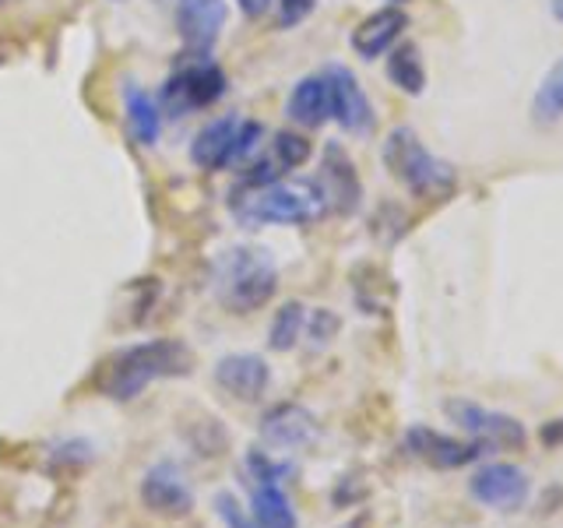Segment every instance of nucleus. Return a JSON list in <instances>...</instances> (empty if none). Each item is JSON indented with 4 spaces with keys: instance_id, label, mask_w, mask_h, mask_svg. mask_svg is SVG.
I'll return each mask as SVG.
<instances>
[{
    "instance_id": "nucleus-1",
    "label": "nucleus",
    "mask_w": 563,
    "mask_h": 528,
    "mask_svg": "<svg viewBox=\"0 0 563 528\" xmlns=\"http://www.w3.org/2000/svg\"><path fill=\"white\" fill-rule=\"evenodd\" d=\"M194 370V352L176 339H152L113 352L110 360L99 366V392L113 402L137 398L152 381L187 377Z\"/></svg>"
},
{
    "instance_id": "nucleus-2",
    "label": "nucleus",
    "mask_w": 563,
    "mask_h": 528,
    "mask_svg": "<svg viewBox=\"0 0 563 528\" xmlns=\"http://www.w3.org/2000/svg\"><path fill=\"white\" fill-rule=\"evenodd\" d=\"M229 208H233L236 222L246 229L307 226L328 216L324 190L317 187V180H278L261 190L243 187V198H233Z\"/></svg>"
},
{
    "instance_id": "nucleus-3",
    "label": "nucleus",
    "mask_w": 563,
    "mask_h": 528,
    "mask_svg": "<svg viewBox=\"0 0 563 528\" xmlns=\"http://www.w3.org/2000/svg\"><path fill=\"white\" fill-rule=\"evenodd\" d=\"M384 166L395 180L427 201H448L457 190V169L448 158L433 155L412 128H395L384 141Z\"/></svg>"
},
{
    "instance_id": "nucleus-4",
    "label": "nucleus",
    "mask_w": 563,
    "mask_h": 528,
    "mask_svg": "<svg viewBox=\"0 0 563 528\" xmlns=\"http://www.w3.org/2000/svg\"><path fill=\"white\" fill-rule=\"evenodd\" d=\"M211 289L222 299V307L233 314H254L275 296L278 268L272 254L261 251V246H229L216 261Z\"/></svg>"
},
{
    "instance_id": "nucleus-5",
    "label": "nucleus",
    "mask_w": 563,
    "mask_h": 528,
    "mask_svg": "<svg viewBox=\"0 0 563 528\" xmlns=\"http://www.w3.org/2000/svg\"><path fill=\"white\" fill-rule=\"evenodd\" d=\"M444 413L451 416L454 427L468 433V440H475L486 454L489 451H521L528 444V430L521 419L497 413V409H486L479 402L451 398V402H444Z\"/></svg>"
},
{
    "instance_id": "nucleus-6",
    "label": "nucleus",
    "mask_w": 563,
    "mask_h": 528,
    "mask_svg": "<svg viewBox=\"0 0 563 528\" xmlns=\"http://www.w3.org/2000/svg\"><path fill=\"white\" fill-rule=\"evenodd\" d=\"M225 96V70L208 61L198 57L194 64L180 67L176 75H169L163 96H158V110L184 117L190 110H205V106H216Z\"/></svg>"
},
{
    "instance_id": "nucleus-7",
    "label": "nucleus",
    "mask_w": 563,
    "mask_h": 528,
    "mask_svg": "<svg viewBox=\"0 0 563 528\" xmlns=\"http://www.w3.org/2000/svg\"><path fill=\"white\" fill-rule=\"evenodd\" d=\"M468 493L489 510H500V515H518V510L528 504L532 480H528V472L521 465L489 462L483 469H475V475L468 480Z\"/></svg>"
},
{
    "instance_id": "nucleus-8",
    "label": "nucleus",
    "mask_w": 563,
    "mask_h": 528,
    "mask_svg": "<svg viewBox=\"0 0 563 528\" xmlns=\"http://www.w3.org/2000/svg\"><path fill=\"white\" fill-rule=\"evenodd\" d=\"M321 75L328 81V96H331V120H339V128L356 138L374 134V123H377L374 102L366 99L360 78L342 64L324 67Z\"/></svg>"
},
{
    "instance_id": "nucleus-9",
    "label": "nucleus",
    "mask_w": 563,
    "mask_h": 528,
    "mask_svg": "<svg viewBox=\"0 0 563 528\" xmlns=\"http://www.w3.org/2000/svg\"><path fill=\"white\" fill-rule=\"evenodd\" d=\"M405 451H409L416 462L430 465V469H440V472H451V469H465L472 462H479L486 454L475 440H457V437H448L433 427H412L405 430Z\"/></svg>"
},
{
    "instance_id": "nucleus-10",
    "label": "nucleus",
    "mask_w": 563,
    "mask_h": 528,
    "mask_svg": "<svg viewBox=\"0 0 563 528\" xmlns=\"http://www.w3.org/2000/svg\"><path fill=\"white\" fill-rule=\"evenodd\" d=\"M261 440L264 448L272 451H299V448H310L317 437H321V422L310 409L296 402H278L272 405L268 413L261 416Z\"/></svg>"
},
{
    "instance_id": "nucleus-11",
    "label": "nucleus",
    "mask_w": 563,
    "mask_h": 528,
    "mask_svg": "<svg viewBox=\"0 0 563 528\" xmlns=\"http://www.w3.org/2000/svg\"><path fill=\"white\" fill-rule=\"evenodd\" d=\"M141 504L158 518H187L194 510V490L176 462H158L141 480Z\"/></svg>"
},
{
    "instance_id": "nucleus-12",
    "label": "nucleus",
    "mask_w": 563,
    "mask_h": 528,
    "mask_svg": "<svg viewBox=\"0 0 563 528\" xmlns=\"http://www.w3.org/2000/svg\"><path fill=\"white\" fill-rule=\"evenodd\" d=\"M317 187L324 190L328 211H334V216H352V211L360 208V198H363L360 173H356V163H352L349 152L339 145V141H328Z\"/></svg>"
},
{
    "instance_id": "nucleus-13",
    "label": "nucleus",
    "mask_w": 563,
    "mask_h": 528,
    "mask_svg": "<svg viewBox=\"0 0 563 528\" xmlns=\"http://www.w3.org/2000/svg\"><path fill=\"white\" fill-rule=\"evenodd\" d=\"M216 384L240 402H257L272 384V370L257 352H229L216 363Z\"/></svg>"
},
{
    "instance_id": "nucleus-14",
    "label": "nucleus",
    "mask_w": 563,
    "mask_h": 528,
    "mask_svg": "<svg viewBox=\"0 0 563 528\" xmlns=\"http://www.w3.org/2000/svg\"><path fill=\"white\" fill-rule=\"evenodd\" d=\"M225 25V4L222 0H180L176 8V29L190 53L208 57V50L216 46L219 32Z\"/></svg>"
},
{
    "instance_id": "nucleus-15",
    "label": "nucleus",
    "mask_w": 563,
    "mask_h": 528,
    "mask_svg": "<svg viewBox=\"0 0 563 528\" xmlns=\"http://www.w3.org/2000/svg\"><path fill=\"white\" fill-rule=\"evenodd\" d=\"M405 29H409V14H405L401 8L387 4L374 14H366L363 22L352 29V50H356L363 61H377L398 43V35Z\"/></svg>"
},
{
    "instance_id": "nucleus-16",
    "label": "nucleus",
    "mask_w": 563,
    "mask_h": 528,
    "mask_svg": "<svg viewBox=\"0 0 563 528\" xmlns=\"http://www.w3.org/2000/svg\"><path fill=\"white\" fill-rule=\"evenodd\" d=\"M236 128H240V117H219V120L205 123V128L194 134V141H190L194 166H201L208 173L225 169L229 166V155H233Z\"/></svg>"
},
{
    "instance_id": "nucleus-17",
    "label": "nucleus",
    "mask_w": 563,
    "mask_h": 528,
    "mask_svg": "<svg viewBox=\"0 0 563 528\" xmlns=\"http://www.w3.org/2000/svg\"><path fill=\"white\" fill-rule=\"evenodd\" d=\"M286 113L299 128H321L324 120H331V96H328L324 75L299 78L286 99Z\"/></svg>"
},
{
    "instance_id": "nucleus-18",
    "label": "nucleus",
    "mask_w": 563,
    "mask_h": 528,
    "mask_svg": "<svg viewBox=\"0 0 563 528\" xmlns=\"http://www.w3.org/2000/svg\"><path fill=\"white\" fill-rule=\"evenodd\" d=\"M123 117H128V128L137 138V145H155L158 131H163V110L137 81L123 85Z\"/></svg>"
},
{
    "instance_id": "nucleus-19",
    "label": "nucleus",
    "mask_w": 563,
    "mask_h": 528,
    "mask_svg": "<svg viewBox=\"0 0 563 528\" xmlns=\"http://www.w3.org/2000/svg\"><path fill=\"white\" fill-rule=\"evenodd\" d=\"M251 518L261 528H296V510L275 483H251Z\"/></svg>"
},
{
    "instance_id": "nucleus-20",
    "label": "nucleus",
    "mask_w": 563,
    "mask_h": 528,
    "mask_svg": "<svg viewBox=\"0 0 563 528\" xmlns=\"http://www.w3.org/2000/svg\"><path fill=\"white\" fill-rule=\"evenodd\" d=\"M387 78H391L405 96H422L427 88V67L412 43H401L387 50Z\"/></svg>"
},
{
    "instance_id": "nucleus-21",
    "label": "nucleus",
    "mask_w": 563,
    "mask_h": 528,
    "mask_svg": "<svg viewBox=\"0 0 563 528\" xmlns=\"http://www.w3.org/2000/svg\"><path fill=\"white\" fill-rule=\"evenodd\" d=\"M303 328H307V307L289 299V304H282L272 317V328H268V345L275 352H292L303 339Z\"/></svg>"
},
{
    "instance_id": "nucleus-22",
    "label": "nucleus",
    "mask_w": 563,
    "mask_h": 528,
    "mask_svg": "<svg viewBox=\"0 0 563 528\" xmlns=\"http://www.w3.org/2000/svg\"><path fill=\"white\" fill-rule=\"evenodd\" d=\"M532 120L536 123H556V120H563V61L542 78L539 92L532 96Z\"/></svg>"
},
{
    "instance_id": "nucleus-23",
    "label": "nucleus",
    "mask_w": 563,
    "mask_h": 528,
    "mask_svg": "<svg viewBox=\"0 0 563 528\" xmlns=\"http://www.w3.org/2000/svg\"><path fill=\"white\" fill-rule=\"evenodd\" d=\"M243 469H246V483H275V486H282L292 475V465L289 462H278L275 454L261 451V448L246 451Z\"/></svg>"
},
{
    "instance_id": "nucleus-24",
    "label": "nucleus",
    "mask_w": 563,
    "mask_h": 528,
    "mask_svg": "<svg viewBox=\"0 0 563 528\" xmlns=\"http://www.w3.org/2000/svg\"><path fill=\"white\" fill-rule=\"evenodd\" d=\"M313 145H310V138L307 134H299V131H278L275 141H272V155L278 158V166L292 173L299 169L310 158Z\"/></svg>"
},
{
    "instance_id": "nucleus-25",
    "label": "nucleus",
    "mask_w": 563,
    "mask_h": 528,
    "mask_svg": "<svg viewBox=\"0 0 563 528\" xmlns=\"http://www.w3.org/2000/svg\"><path fill=\"white\" fill-rule=\"evenodd\" d=\"M339 328H342L339 314L328 310V307H317V310L307 314V328H303V334L310 339L313 349H324V345L334 342V334H339Z\"/></svg>"
},
{
    "instance_id": "nucleus-26",
    "label": "nucleus",
    "mask_w": 563,
    "mask_h": 528,
    "mask_svg": "<svg viewBox=\"0 0 563 528\" xmlns=\"http://www.w3.org/2000/svg\"><path fill=\"white\" fill-rule=\"evenodd\" d=\"M261 138H264V128L257 120H240V128H236V138H233V155H229V166H240L243 158H251L261 145Z\"/></svg>"
},
{
    "instance_id": "nucleus-27",
    "label": "nucleus",
    "mask_w": 563,
    "mask_h": 528,
    "mask_svg": "<svg viewBox=\"0 0 563 528\" xmlns=\"http://www.w3.org/2000/svg\"><path fill=\"white\" fill-rule=\"evenodd\" d=\"M216 515L222 518L225 528H261L251 515H246L243 504L233 497V493H219V497H216Z\"/></svg>"
},
{
    "instance_id": "nucleus-28",
    "label": "nucleus",
    "mask_w": 563,
    "mask_h": 528,
    "mask_svg": "<svg viewBox=\"0 0 563 528\" xmlns=\"http://www.w3.org/2000/svg\"><path fill=\"white\" fill-rule=\"evenodd\" d=\"M275 8H278V29H296L313 14L317 0H275Z\"/></svg>"
},
{
    "instance_id": "nucleus-29",
    "label": "nucleus",
    "mask_w": 563,
    "mask_h": 528,
    "mask_svg": "<svg viewBox=\"0 0 563 528\" xmlns=\"http://www.w3.org/2000/svg\"><path fill=\"white\" fill-rule=\"evenodd\" d=\"M236 4H240V11H243L246 18H254V22H257V18H264V14L272 11L275 0H236Z\"/></svg>"
},
{
    "instance_id": "nucleus-30",
    "label": "nucleus",
    "mask_w": 563,
    "mask_h": 528,
    "mask_svg": "<svg viewBox=\"0 0 563 528\" xmlns=\"http://www.w3.org/2000/svg\"><path fill=\"white\" fill-rule=\"evenodd\" d=\"M550 11H553L556 22H563V0H550Z\"/></svg>"
},
{
    "instance_id": "nucleus-31",
    "label": "nucleus",
    "mask_w": 563,
    "mask_h": 528,
    "mask_svg": "<svg viewBox=\"0 0 563 528\" xmlns=\"http://www.w3.org/2000/svg\"><path fill=\"white\" fill-rule=\"evenodd\" d=\"M387 4H391V8H401V4H405V0H387Z\"/></svg>"
}]
</instances>
